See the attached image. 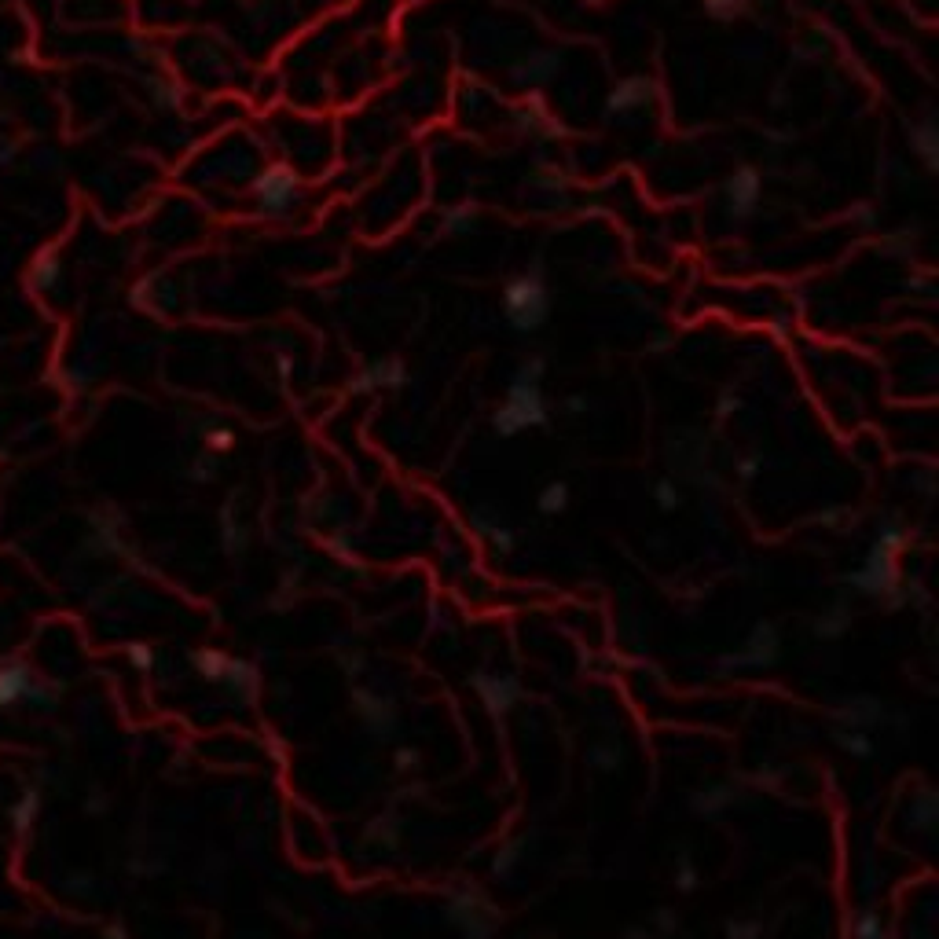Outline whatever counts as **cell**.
I'll return each instance as SVG.
<instances>
[{"mask_svg": "<svg viewBox=\"0 0 939 939\" xmlns=\"http://www.w3.org/2000/svg\"><path fill=\"white\" fill-rule=\"evenodd\" d=\"M587 767L598 774H613L624 767V745L617 738H598L587 745Z\"/></svg>", "mask_w": 939, "mask_h": 939, "instance_id": "obj_21", "label": "cell"}, {"mask_svg": "<svg viewBox=\"0 0 939 939\" xmlns=\"http://www.w3.org/2000/svg\"><path fill=\"white\" fill-rule=\"evenodd\" d=\"M778 661H782V631H778L774 620H760V624H752V631L745 635L738 653H723V657H719L716 672L719 675L767 672V668H774Z\"/></svg>", "mask_w": 939, "mask_h": 939, "instance_id": "obj_3", "label": "cell"}, {"mask_svg": "<svg viewBox=\"0 0 939 939\" xmlns=\"http://www.w3.org/2000/svg\"><path fill=\"white\" fill-rule=\"evenodd\" d=\"M833 741H837V749L844 752V756H851V760H873V752H877V741H873V734H866V730L833 727Z\"/></svg>", "mask_w": 939, "mask_h": 939, "instance_id": "obj_22", "label": "cell"}, {"mask_svg": "<svg viewBox=\"0 0 939 939\" xmlns=\"http://www.w3.org/2000/svg\"><path fill=\"white\" fill-rule=\"evenodd\" d=\"M250 199L261 217H287L301 199V177L287 162H272L250 180Z\"/></svg>", "mask_w": 939, "mask_h": 939, "instance_id": "obj_4", "label": "cell"}, {"mask_svg": "<svg viewBox=\"0 0 939 939\" xmlns=\"http://www.w3.org/2000/svg\"><path fill=\"white\" fill-rule=\"evenodd\" d=\"M221 543H224V551L232 554V558L246 554V547H250V532H246L243 521L232 514V507L221 514Z\"/></svg>", "mask_w": 939, "mask_h": 939, "instance_id": "obj_24", "label": "cell"}, {"mask_svg": "<svg viewBox=\"0 0 939 939\" xmlns=\"http://www.w3.org/2000/svg\"><path fill=\"white\" fill-rule=\"evenodd\" d=\"M481 536H485V540H488V547H492V551H496L499 558H507V554L514 551V547H518V532L510 529V525H503V521H496V525H488V529L481 532Z\"/></svg>", "mask_w": 939, "mask_h": 939, "instance_id": "obj_32", "label": "cell"}, {"mask_svg": "<svg viewBox=\"0 0 939 939\" xmlns=\"http://www.w3.org/2000/svg\"><path fill=\"white\" fill-rule=\"evenodd\" d=\"M276 364H279V375H283V378H290V356H279Z\"/></svg>", "mask_w": 939, "mask_h": 939, "instance_id": "obj_49", "label": "cell"}, {"mask_svg": "<svg viewBox=\"0 0 939 939\" xmlns=\"http://www.w3.org/2000/svg\"><path fill=\"white\" fill-rule=\"evenodd\" d=\"M569 485L565 481H547V485L540 488V496H536V510L540 514H547V518H558V514H565L569 510Z\"/></svg>", "mask_w": 939, "mask_h": 939, "instance_id": "obj_27", "label": "cell"}, {"mask_svg": "<svg viewBox=\"0 0 939 939\" xmlns=\"http://www.w3.org/2000/svg\"><path fill=\"white\" fill-rule=\"evenodd\" d=\"M393 763H397V771H415L422 763L419 749H411V745H400L397 752H393Z\"/></svg>", "mask_w": 939, "mask_h": 939, "instance_id": "obj_44", "label": "cell"}, {"mask_svg": "<svg viewBox=\"0 0 939 939\" xmlns=\"http://www.w3.org/2000/svg\"><path fill=\"white\" fill-rule=\"evenodd\" d=\"M228 661H232V653L213 650V646H202V650L191 653V668H195V675H202L206 683H221L224 672H228Z\"/></svg>", "mask_w": 939, "mask_h": 939, "instance_id": "obj_23", "label": "cell"}, {"mask_svg": "<svg viewBox=\"0 0 939 939\" xmlns=\"http://www.w3.org/2000/svg\"><path fill=\"white\" fill-rule=\"evenodd\" d=\"M562 408L569 411V415H587V411H591V400H587L584 393H573V397L562 400Z\"/></svg>", "mask_w": 939, "mask_h": 939, "instance_id": "obj_46", "label": "cell"}, {"mask_svg": "<svg viewBox=\"0 0 939 939\" xmlns=\"http://www.w3.org/2000/svg\"><path fill=\"white\" fill-rule=\"evenodd\" d=\"M239 4H250V0H239Z\"/></svg>", "mask_w": 939, "mask_h": 939, "instance_id": "obj_50", "label": "cell"}, {"mask_svg": "<svg viewBox=\"0 0 939 939\" xmlns=\"http://www.w3.org/2000/svg\"><path fill=\"white\" fill-rule=\"evenodd\" d=\"M543 375H547V360H543V356H525L518 364V371L510 375V382H518V386H540Z\"/></svg>", "mask_w": 939, "mask_h": 939, "instance_id": "obj_35", "label": "cell"}, {"mask_svg": "<svg viewBox=\"0 0 939 939\" xmlns=\"http://www.w3.org/2000/svg\"><path fill=\"white\" fill-rule=\"evenodd\" d=\"M653 503H657L664 514H672V510L683 507V492H679V485H675L672 477H661V481L653 485Z\"/></svg>", "mask_w": 939, "mask_h": 939, "instance_id": "obj_36", "label": "cell"}, {"mask_svg": "<svg viewBox=\"0 0 939 939\" xmlns=\"http://www.w3.org/2000/svg\"><path fill=\"white\" fill-rule=\"evenodd\" d=\"M444 917L470 932L477 925H492V903L477 888H455L444 903Z\"/></svg>", "mask_w": 939, "mask_h": 939, "instance_id": "obj_12", "label": "cell"}, {"mask_svg": "<svg viewBox=\"0 0 939 939\" xmlns=\"http://www.w3.org/2000/svg\"><path fill=\"white\" fill-rule=\"evenodd\" d=\"M763 199V177L756 166H738L723 180V210L730 221H749L760 210Z\"/></svg>", "mask_w": 939, "mask_h": 939, "instance_id": "obj_8", "label": "cell"}, {"mask_svg": "<svg viewBox=\"0 0 939 939\" xmlns=\"http://www.w3.org/2000/svg\"><path fill=\"white\" fill-rule=\"evenodd\" d=\"M408 386V367H404V360H397V356H386V360H371V364H364L360 371H356L349 382H345V389L353 393V397H364V393H393V389H404Z\"/></svg>", "mask_w": 939, "mask_h": 939, "instance_id": "obj_10", "label": "cell"}, {"mask_svg": "<svg viewBox=\"0 0 939 939\" xmlns=\"http://www.w3.org/2000/svg\"><path fill=\"white\" fill-rule=\"evenodd\" d=\"M543 122H547V111H543V100H536V96L514 111V125H518L521 133H536Z\"/></svg>", "mask_w": 939, "mask_h": 939, "instance_id": "obj_34", "label": "cell"}, {"mask_svg": "<svg viewBox=\"0 0 939 939\" xmlns=\"http://www.w3.org/2000/svg\"><path fill=\"white\" fill-rule=\"evenodd\" d=\"M653 96H657V85H653L646 74H628V78H620L613 89H609L606 96V114H635L642 111V107H650Z\"/></svg>", "mask_w": 939, "mask_h": 939, "instance_id": "obj_11", "label": "cell"}, {"mask_svg": "<svg viewBox=\"0 0 939 939\" xmlns=\"http://www.w3.org/2000/svg\"><path fill=\"white\" fill-rule=\"evenodd\" d=\"M888 716H892V708H888V701H881L877 694H851V697H840L837 708H833V719H837V727L866 730V734L881 730L884 723H888Z\"/></svg>", "mask_w": 939, "mask_h": 939, "instance_id": "obj_9", "label": "cell"}, {"mask_svg": "<svg viewBox=\"0 0 939 939\" xmlns=\"http://www.w3.org/2000/svg\"><path fill=\"white\" fill-rule=\"evenodd\" d=\"M217 470H221V455H213V452H202V455H195V463H191V481H199V485H206V481H213L217 477Z\"/></svg>", "mask_w": 939, "mask_h": 939, "instance_id": "obj_38", "label": "cell"}, {"mask_svg": "<svg viewBox=\"0 0 939 939\" xmlns=\"http://www.w3.org/2000/svg\"><path fill=\"white\" fill-rule=\"evenodd\" d=\"M734 411H741V397H734V393H723V397L716 400V415H719V419H730Z\"/></svg>", "mask_w": 939, "mask_h": 939, "instance_id": "obj_45", "label": "cell"}, {"mask_svg": "<svg viewBox=\"0 0 939 939\" xmlns=\"http://www.w3.org/2000/svg\"><path fill=\"white\" fill-rule=\"evenodd\" d=\"M851 606L844 602V598H837V602H829L822 613H818L815 620H811V635H815L818 642H837L844 639L851 631Z\"/></svg>", "mask_w": 939, "mask_h": 939, "instance_id": "obj_15", "label": "cell"}, {"mask_svg": "<svg viewBox=\"0 0 939 939\" xmlns=\"http://www.w3.org/2000/svg\"><path fill=\"white\" fill-rule=\"evenodd\" d=\"M221 683H224V690L235 697V701H254L257 690H261V675H257V668L250 661H243V657H232Z\"/></svg>", "mask_w": 939, "mask_h": 939, "instance_id": "obj_16", "label": "cell"}, {"mask_svg": "<svg viewBox=\"0 0 939 939\" xmlns=\"http://www.w3.org/2000/svg\"><path fill=\"white\" fill-rule=\"evenodd\" d=\"M910 151H914L917 158H921V166L928 169V173H936L939 166V133H936V122L932 118H925V122L910 125Z\"/></svg>", "mask_w": 939, "mask_h": 939, "instance_id": "obj_19", "label": "cell"}, {"mask_svg": "<svg viewBox=\"0 0 939 939\" xmlns=\"http://www.w3.org/2000/svg\"><path fill=\"white\" fill-rule=\"evenodd\" d=\"M59 272H63V265H59V257H56V254H45V257H41V261H37V268H34V283H37V287H41V290L56 287Z\"/></svg>", "mask_w": 939, "mask_h": 939, "instance_id": "obj_40", "label": "cell"}, {"mask_svg": "<svg viewBox=\"0 0 939 939\" xmlns=\"http://www.w3.org/2000/svg\"><path fill=\"white\" fill-rule=\"evenodd\" d=\"M851 939H892L888 936V925H884V917L873 910V906H862L859 914L851 917L848 925Z\"/></svg>", "mask_w": 939, "mask_h": 939, "instance_id": "obj_25", "label": "cell"}, {"mask_svg": "<svg viewBox=\"0 0 939 939\" xmlns=\"http://www.w3.org/2000/svg\"><path fill=\"white\" fill-rule=\"evenodd\" d=\"M679 928H683V921H679V914H675L672 906H657L650 917V932L657 939H675L679 936Z\"/></svg>", "mask_w": 939, "mask_h": 939, "instance_id": "obj_33", "label": "cell"}, {"mask_svg": "<svg viewBox=\"0 0 939 939\" xmlns=\"http://www.w3.org/2000/svg\"><path fill=\"white\" fill-rule=\"evenodd\" d=\"M547 422H551V404H547L540 386H518V382H510L507 400L492 411V433L503 437V441L518 437V433H529V430H547Z\"/></svg>", "mask_w": 939, "mask_h": 939, "instance_id": "obj_2", "label": "cell"}, {"mask_svg": "<svg viewBox=\"0 0 939 939\" xmlns=\"http://www.w3.org/2000/svg\"><path fill=\"white\" fill-rule=\"evenodd\" d=\"M562 63H565L562 48H532L529 56H521L518 63H514L510 78H514V85H521V89H529V85H547V81L562 70Z\"/></svg>", "mask_w": 939, "mask_h": 939, "instance_id": "obj_13", "label": "cell"}, {"mask_svg": "<svg viewBox=\"0 0 939 939\" xmlns=\"http://www.w3.org/2000/svg\"><path fill=\"white\" fill-rule=\"evenodd\" d=\"M202 441H206V452L224 455V452H232L235 433H232V426H210V430L202 433Z\"/></svg>", "mask_w": 939, "mask_h": 939, "instance_id": "obj_39", "label": "cell"}, {"mask_svg": "<svg viewBox=\"0 0 939 939\" xmlns=\"http://www.w3.org/2000/svg\"><path fill=\"white\" fill-rule=\"evenodd\" d=\"M525 855H529V840L525 837L503 840V844L496 848V855H492V862H488V873H492L496 881H510V877L521 870Z\"/></svg>", "mask_w": 939, "mask_h": 939, "instance_id": "obj_17", "label": "cell"}, {"mask_svg": "<svg viewBox=\"0 0 939 939\" xmlns=\"http://www.w3.org/2000/svg\"><path fill=\"white\" fill-rule=\"evenodd\" d=\"M353 712L356 719L364 723V730L371 738L389 741L400 734V705L382 690H367V686H356L353 690Z\"/></svg>", "mask_w": 939, "mask_h": 939, "instance_id": "obj_6", "label": "cell"}, {"mask_svg": "<svg viewBox=\"0 0 939 939\" xmlns=\"http://www.w3.org/2000/svg\"><path fill=\"white\" fill-rule=\"evenodd\" d=\"M818 521H822V525H840V510L829 507L826 514H818Z\"/></svg>", "mask_w": 939, "mask_h": 939, "instance_id": "obj_48", "label": "cell"}, {"mask_svg": "<svg viewBox=\"0 0 939 939\" xmlns=\"http://www.w3.org/2000/svg\"><path fill=\"white\" fill-rule=\"evenodd\" d=\"M37 811H41V796L30 789V793H23V800H15L12 804V826L19 829V833H26V829L34 826Z\"/></svg>", "mask_w": 939, "mask_h": 939, "instance_id": "obj_31", "label": "cell"}, {"mask_svg": "<svg viewBox=\"0 0 939 939\" xmlns=\"http://www.w3.org/2000/svg\"><path fill=\"white\" fill-rule=\"evenodd\" d=\"M503 320L510 323V331L518 334H536L551 320V287L543 276V265L532 261L525 272L507 279L503 287Z\"/></svg>", "mask_w": 939, "mask_h": 939, "instance_id": "obj_1", "label": "cell"}, {"mask_svg": "<svg viewBox=\"0 0 939 939\" xmlns=\"http://www.w3.org/2000/svg\"><path fill=\"white\" fill-rule=\"evenodd\" d=\"M125 657H129V664H133L136 672H151V668H155V646H147V642H133V646L125 650Z\"/></svg>", "mask_w": 939, "mask_h": 939, "instance_id": "obj_42", "label": "cell"}, {"mask_svg": "<svg viewBox=\"0 0 939 939\" xmlns=\"http://www.w3.org/2000/svg\"><path fill=\"white\" fill-rule=\"evenodd\" d=\"M738 800H741L738 782H727V778H723V782H708V785H701V789H694V793H690V811H694L697 818H719V815H727Z\"/></svg>", "mask_w": 939, "mask_h": 939, "instance_id": "obj_14", "label": "cell"}, {"mask_svg": "<svg viewBox=\"0 0 939 939\" xmlns=\"http://www.w3.org/2000/svg\"><path fill=\"white\" fill-rule=\"evenodd\" d=\"M727 939H763V921L756 917H730L727 928H723Z\"/></svg>", "mask_w": 939, "mask_h": 939, "instance_id": "obj_37", "label": "cell"}, {"mask_svg": "<svg viewBox=\"0 0 939 939\" xmlns=\"http://www.w3.org/2000/svg\"><path fill=\"white\" fill-rule=\"evenodd\" d=\"M441 228L448 235H470L477 228V210H474V206H455V210H444Z\"/></svg>", "mask_w": 939, "mask_h": 939, "instance_id": "obj_30", "label": "cell"}, {"mask_svg": "<svg viewBox=\"0 0 939 939\" xmlns=\"http://www.w3.org/2000/svg\"><path fill=\"white\" fill-rule=\"evenodd\" d=\"M624 939H657L650 932V925H631L628 932H624Z\"/></svg>", "mask_w": 939, "mask_h": 939, "instance_id": "obj_47", "label": "cell"}, {"mask_svg": "<svg viewBox=\"0 0 939 939\" xmlns=\"http://www.w3.org/2000/svg\"><path fill=\"white\" fill-rule=\"evenodd\" d=\"M844 584H848L855 595L884 598L895 584H899V565H895V554L881 551V547H873V543H870V551H866L862 565H859V569H851V573L844 576Z\"/></svg>", "mask_w": 939, "mask_h": 939, "instance_id": "obj_7", "label": "cell"}, {"mask_svg": "<svg viewBox=\"0 0 939 939\" xmlns=\"http://www.w3.org/2000/svg\"><path fill=\"white\" fill-rule=\"evenodd\" d=\"M400 837H404V822L397 815H378L371 826H367V840H375L382 848H397Z\"/></svg>", "mask_w": 939, "mask_h": 939, "instance_id": "obj_29", "label": "cell"}, {"mask_svg": "<svg viewBox=\"0 0 939 939\" xmlns=\"http://www.w3.org/2000/svg\"><path fill=\"white\" fill-rule=\"evenodd\" d=\"M0 463H4V455H0Z\"/></svg>", "mask_w": 939, "mask_h": 939, "instance_id": "obj_51", "label": "cell"}, {"mask_svg": "<svg viewBox=\"0 0 939 939\" xmlns=\"http://www.w3.org/2000/svg\"><path fill=\"white\" fill-rule=\"evenodd\" d=\"M760 470H763V455L760 452H745L738 463H734V474H738L741 481H752V477L760 474Z\"/></svg>", "mask_w": 939, "mask_h": 939, "instance_id": "obj_43", "label": "cell"}, {"mask_svg": "<svg viewBox=\"0 0 939 939\" xmlns=\"http://www.w3.org/2000/svg\"><path fill=\"white\" fill-rule=\"evenodd\" d=\"M906 543H910V532H906V525L899 518H884L881 525H877L873 547H881V551H888V554H899V551H906Z\"/></svg>", "mask_w": 939, "mask_h": 939, "instance_id": "obj_28", "label": "cell"}, {"mask_svg": "<svg viewBox=\"0 0 939 939\" xmlns=\"http://www.w3.org/2000/svg\"><path fill=\"white\" fill-rule=\"evenodd\" d=\"M30 683H34V675H30L26 664H19V661L0 664V708H12L15 701H23Z\"/></svg>", "mask_w": 939, "mask_h": 939, "instance_id": "obj_18", "label": "cell"}, {"mask_svg": "<svg viewBox=\"0 0 939 939\" xmlns=\"http://www.w3.org/2000/svg\"><path fill=\"white\" fill-rule=\"evenodd\" d=\"M705 4V12L712 15V19H719V23H730V19H738L741 12H745V0H701Z\"/></svg>", "mask_w": 939, "mask_h": 939, "instance_id": "obj_41", "label": "cell"}, {"mask_svg": "<svg viewBox=\"0 0 939 939\" xmlns=\"http://www.w3.org/2000/svg\"><path fill=\"white\" fill-rule=\"evenodd\" d=\"M936 793L928 789V785H921L914 796H910V804H906V826L917 829V833H932L936 829Z\"/></svg>", "mask_w": 939, "mask_h": 939, "instance_id": "obj_20", "label": "cell"}, {"mask_svg": "<svg viewBox=\"0 0 939 939\" xmlns=\"http://www.w3.org/2000/svg\"><path fill=\"white\" fill-rule=\"evenodd\" d=\"M470 690L477 694V701L485 705V712L492 719H503L507 712H514V705L521 701L525 686L514 672H492V668H474L466 675Z\"/></svg>", "mask_w": 939, "mask_h": 939, "instance_id": "obj_5", "label": "cell"}, {"mask_svg": "<svg viewBox=\"0 0 939 939\" xmlns=\"http://www.w3.org/2000/svg\"><path fill=\"white\" fill-rule=\"evenodd\" d=\"M672 888L683 895H694L697 888H701V870H697V862L690 851H679L675 855V866H672Z\"/></svg>", "mask_w": 939, "mask_h": 939, "instance_id": "obj_26", "label": "cell"}]
</instances>
